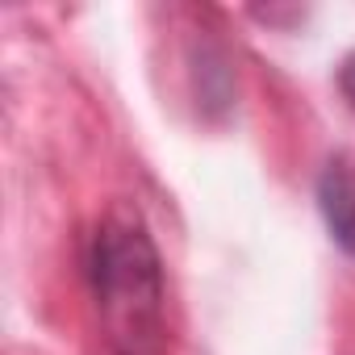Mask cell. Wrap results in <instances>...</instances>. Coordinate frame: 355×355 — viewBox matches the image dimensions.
Instances as JSON below:
<instances>
[{"mask_svg": "<svg viewBox=\"0 0 355 355\" xmlns=\"http://www.w3.org/2000/svg\"><path fill=\"white\" fill-rule=\"evenodd\" d=\"M318 201L326 214V226L343 251L355 255V163L351 159H330L322 180H318Z\"/></svg>", "mask_w": 355, "mask_h": 355, "instance_id": "cell-2", "label": "cell"}, {"mask_svg": "<svg viewBox=\"0 0 355 355\" xmlns=\"http://www.w3.org/2000/svg\"><path fill=\"white\" fill-rule=\"evenodd\" d=\"M338 84H343V92H347V101L355 105V55L343 63V71H338Z\"/></svg>", "mask_w": 355, "mask_h": 355, "instance_id": "cell-3", "label": "cell"}, {"mask_svg": "<svg viewBox=\"0 0 355 355\" xmlns=\"http://www.w3.org/2000/svg\"><path fill=\"white\" fill-rule=\"evenodd\" d=\"M92 284L113 355H167L163 268L142 218L117 205L92 247Z\"/></svg>", "mask_w": 355, "mask_h": 355, "instance_id": "cell-1", "label": "cell"}]
</instances>
